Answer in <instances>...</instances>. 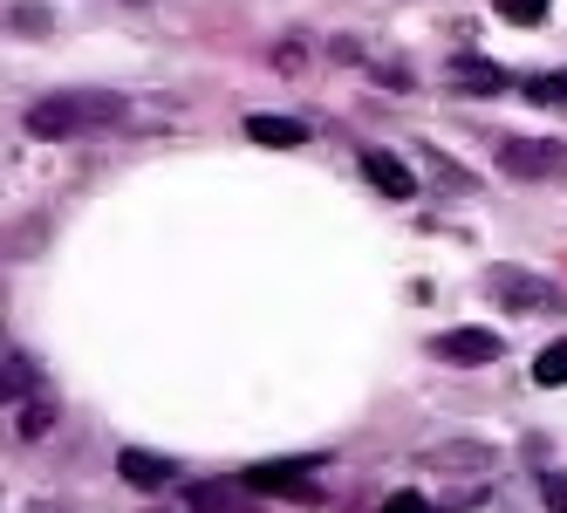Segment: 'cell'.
Instances as JSON below:
<instances>
[{
	"mask_svg": "<svg viewBox=\"0 0 567 513\" xmlns=\"http://www.w3.org/2000/svg\"><path fill=\"white\" fill-rule=\"evenodd\" d=\"M172 96H116V90H62L28 110L34 137H83V131H124V124H172Z\"/></svg>",
	"mask_w": 567,
	"mask_h": 513,
	"instance_id": "obj_1",
	"label": "cell"
},
{
	"mask_svg": "<svg viewBox=\"0 0 567 513\" xmlns=\"http://www.w3.org/2000/svg\"><path fill=\"white\" fill-rule=\"evenodd\" d=\"M499 172L506 178H567V144H554V137H506L499 144Z\"/></svg>",
	"mask_w": 567,
	"mask_h": 513,
	"instance_id": "obj_2",
	"label": "cell"
},
{
	"mask_svg": "<svg viewBox=\"0 0 567 513\" xmlns=\"http://www.w3.org/2000/svg\"><path fill=\"white\" fill-rule=\"evenodd\" d=\"M493 301H499V308L540 315V308H560V288L540 281V274H526V267H493Z\"/></svg>",
	"mask_w": 567,
	"mask_h": 513,
	"instance_id": "obj_3",
	"label": "cell"
},
{
	"mask_svg": "<svg viewBox=\"0 0 567 513\" xmlns=\"http://www.w3.org/2000/svg\"><path fill=\"white\" fill-rule=\"evenodd\" d=\"M499 349H506V336H493V329H452V336L431 342V357H444V363H493Z\"/></svg>",
	"mask_w": 567,
	"mask_h": 513,
	"instance_id": "obj_4",
	"label": "cell"
},
{
	"mask_svg": "<svg viewBox=\"0 0 567 513\" xmlns=\"http://www.w3.org/2000/svg\"><path fill=\"white\" fill-rule=\"evenodd\" d=\"M247 493H288L301 506H321V493L308 486V465H254L247 472Z\"/></svg>",
	"mask_w": 567,
	"mask_h": 513,
	"instance_id": "obj_5",
	"label": "cell"
},
{
	"mask_svg": "<svg viewBox=\"0 0 567 513\" xmlns=\"http://www.w3.org/2000/svg\"><path fill=\"white\" fill-rule=\"evenodd\" d=\"M362 172H370V185L390 192V199H411V192H417V172L403 165L396 151H362Z\"/></svg>",
	"mask_w": 567,
	"mask_h": 513,
	"instance_id": "obj_6",
	"label": "cell"
},
{
	"mask_svg": "<svg viewBox=\"0 0 567 513\" xmlns=\"http://www.w3.org/2000/svg\"><path fill=\"white\" fill-rule=\"evenodd\" d=\"M116 472H124L131 486H144V493H157V486H172V480H178V465H172V459H157V452H116Z\"/></svg>",
	"mask_w": 567,
	"mask_h": 513,
	"instance_id": "obj_7",
	"label": "cell"
},
{
	"mask_svg": "<svg viewBox=\"0 0 567 513\" xmlns=\"http://www.w3.org/2000/svg\"><path fill=\"white\" fill-rule=\"evenodd\" d=\"M452 90H465V96H493V90H506V69H493L485 55H458V62H452Z\"/></svg>",
	"mask_w": 567,
	"mask_h": 513,
	"instance_id": "obj_8",
	"label": "cell"
},
{
	"mask_svg": "<svg viewBox=\"0 0 567 513\" xmlns=\"http://www.w3.org/2000/svg\"><path fill=\"white\" fill-rule=\"evenodd\" d=\"M247 131H254V144H274V151H288V144H301V137H308L301 116H274V110L247 116Z\"/></svg>",
	"mask_w": 567,
	"mask_h": 513,
	"instance_id": "obj_9",
	"label": "cell"
},
{
	"mask_svg": "<svg viewBox=\"0 0 567 513\" xmlns=\"http://www.w3.org/2000/svg\"><path fill=\"white\" fill-rule=\"evenodd\" d=\"M192 506H198V513H260L254 500H239L226 480H206V486H192Z\"/></svg>",
	"mask_w": 567,
	"mask_h": 513,
	"instance_id": "obj_10",
	"label": "cell"
},
{
	"mask_svg": "<svg viewBox=\"0 0 567 513\" xmlns=\"http://www.w3.org/2000/svg\"><path fill=\"white\" fill-rule=\"evenodd\" d=\"M534 383H547V390H554V383H567V336H560V342H547L540 357H534Z\"/></svg>",
	"mask_w": 567,
	"mask_h": 513,
	"instance_id": "obj_11",
	"label": "cell"
},
{
	"mask_svg": "<svg viewBox=\"0 0 567 513\" xmlns=\"http://www.w3.org/2000/svg\"><path fill=\"white\" fill-rule=\"evenodd\" d=\"M499 8V21H513V28H534L540 14H547V0H493Z\"/></svg>",
	"mask_w": 567,
	"mask_h": 513,
	"instance_id": "obj_12",
	"label": "cell"
},
{
	"mask_svg": "<svg viewBox=\"0 0 567 513\" xmlns=\"http://www.w3.org/2000/svg\"><path fill=\"white\" fill-rule=\"evenodd\" d=\"M526 96H534V103H567V69H560V75H534V83H526Z\"/></svg>",
	"mask_w": 567,
	"mask_h": 513,
	"instance_id": "obj_13",
	"label": "cell"
},
{
	"mask_svg": "<svg viewBox=\"0 0 567 513\" xmlns=\"http://www.w3.org/2000/svg\"><path fill=\"white\" fill-rule=\"evenodd\" d=\"M540 506L547 513H567V472H540Z\"/></svg>",
	"mask_w": 567,
	"mask_h": 513,
	"instance_id": "obj_14",
	"label": "cell"
},
{
	"mask_svg": "<svg viewBox=\"0 0 567 513\" xmlns=\"http://www.w3.org/2000/svg\"><path fill=\"white\" fill-rule=\"evenodd\" d=\"M8 21H21V34H42V28H49V21H42V8H34V0H21V8H14Z\"/></svg>",
	"mask_w": 567,
	"mask_h": 513,
	"instance_id": "obj_15",
	"label": "cell"
},
{
	"mask_svg": "<svg viewBox=\"0 0 567 513\" xmlns=\"http://www.w3.org/2000/svg\"><path fill=\"white\" fill-rule=\"evenodd\" d=\"M383 513H437V506L417 500V493H396V500H383Z\"/></svg>",
	"mask_w": 567,
	"mask_h": 513,
	"instance_id": "obj_16",
	"label": "cell"
},
{
	"mask_svg": "<svg viewBox=\"0 0 567 513\" xmlns=\"http://www.w3.org/2000/svg\"><path fill=\"white\" fill-rule=\"evenodd\" d=\"M274 69H301V42H280L274 49Z\"/></svg>",
	"mask_w": 567,
	"mask_h": 513,
	"instance_id": "obj_17",
	"label": "cell"
}]
</instances>
